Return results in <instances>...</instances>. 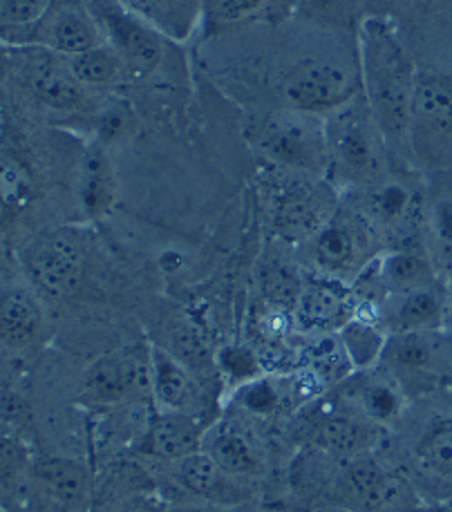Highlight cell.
Listing matches in <instances>:
<instances>
[{
  "instance_id": "6da1fadb",
  "label": "cell",
  "mask_w": 452,
  "mask_h": 512,
  "mask_svg": "<svg viewBox=\"0 0 452 512\" xmlns=\"http://www.w3.org/2000/svg\"><path fill=\"white\" fill-rule=\"evenodd\" d=\"M83 146L86 137L77 132L47 126L5 103L0 195L14 215L21 244L54 226L79 222L77 173Z\"/></svg>"
},
{
  "instance_id": "7a4b0ae2",
  "label": "cell",
  "mask_w": 452,
  "mask_h": 512,
  "mask_svg": "<svg viewBox=\"0 0 452 512\" xmlns=\"http://www.w3.org/2000/svg\"><path fill=\"white\" fill-rule=\"evenodd\" d=\"M269 70L265 106H287L327 117L359 99L361 50L359 34L329 30L289 16L262 25Z\"/></svg>"
},
{
  "instance_id": "3957f363",
  "label": "cell",
  "mask_w": 452,
  "mask_h": 512,
  "mask_svg": "<svg viewBox=\"0 0 452 512\" xmlns=\"http://www.w3.org/2000/svg\"><path fill=\"white\" fill-rule=\"evenodd\" d=\"M361 88L397 170H412L410 121L417 61L390 16H367L359 32Z\"/></svg>"
},
{
  "instance_id": "277c9868",
  "label": "cell",
  "mask_w": 452,
  "mask_h": 512,
  "mask_svg": "<svg viewBox=\"0 0 452 512\" xmlns=\"http://www.w3.org/2000/svg\"><path fill=\"white\" fill-rule=\"evenodd\" d=\"M0 77L7 106L81 137L103 101L77 81L68 56L39 45L0 43Z\"/></svg>"
},
{
  "instance_id": "5b68a950",
  "label": "cell",
  "mask_w": 452,
  "mask_h": 512,
  "mask_svg": "<svg viewBox=\"0 0 452 512\" xmlns=\"http://www.w3.org/2000/svg\"><path fill=\"white\" fill-rule=\"evenodd\" d=\"M381 452L406 474L423 506L452 497V387L412 398Z\"/></svg>"
},
{
  "instance_id": "8992f818",
  "label": "cell",
  "mask_w": 452,
  "mask_h": 512,
  "mask_svg": "<svg viewBox=\"0 0 452 512\" xmlns=\"http://www.w3.org/2000/svg\"><path fill=\"white\" fill-rule=\"evenodd\" d=\"M327 132V179L338 191L359 193L388 179L394 166L383 132L376 126L363 99L325 117Z\"/></svg>"
},
{
  "instance_id": "52a82bcc",
  "label": "cell",
  "mask_w": 452,
  "mask_h": 512,
  "mask_svg": "<svg viewBox=\"0 0 452 512\" xmlns=\"http://www.w3.org/2000/svg\"><path fill=\"white\" fill-rule=\"evenodd\" d=\"M70 396L86 419L128 403L153 401L150 340L133 338L79 360L70 378Z\"/></svg>"
},
{
  "instance_id": "ba28073f",
  "label": "cell",
  "mask_w": 452,
  "mask_h": 512,
  "mask_svg": "<svg viewBox=\"0 0 452 512\" xmlns=\"http://www.w3.org/2000/svg\"><path fill=\"white\" fill-rule=\"evenodd\" d=\"M383 251L379 231L350 195H341L334 215L307 242L296 246L298 262L305 273L350 287Z\"/></svg>"
},
{
  "instance_id": "9c48e42d",
  "label": "cell",
  "mask_w": 452,
  "mask_h": 512,
  "mask_svg": "<svg viewBox=\"0 0 452 512\" xmlns=\"http://www.w3.org/2000/svg\"><path fill=\"white\" fill-rule=\"evenodd\" d=\"M54 345V322L18 267L0 271V385L23 383Z\"/></svg>"
},
{
  "instance_id": "30bf717a",
  "label": "cell",
  "mask_w": 452,
  "mask_h": 512,
  "mask_svg": "<svg viewBox=\"0 0 452 512\" xmlns=\"http://www.w3.org/2000/svg\"><path fill=\"white\" fill-rule=\"evenodd\" d=\"M260 186L269 229L291 249L307 242L341 204V191L327 177L300 170L267 164Z\"/></svg>"
},
{
  "instance_id": "8fae6325",
  "label": "cell",
  "mask_w": 452,
  "mask_h": 512,
  "mask_svg": "<svg viewBox=\"0 0 452 512\" xmlns=\"http://www.w3.org/2000/svg\"><path fill=\"white\" fill-rule=\"evenodd\" d=\"M244 130L265 164L327 177L325 117L287 106L253 108Z\"/></svg>"
},
{
  "instance_id": "7c38bea8",
  "label": "cell",
  "mask_w": 452,
  "mask_h": 512,
  "mask_svg": "<svg viewBox=\"0 0 452 512\" xmlns=\"http://www.w3.org/2000/svg\"><path fill=\"white\" fill-rule=\"evenodd\" d=\"M318 506L352 512H410L423 506L417 490L385 454L336 461Z\"/></svg>"
},
{
  "instance_id": "4fadbf2b",
  "label": "cell",
  "mask_w": 452,
  "mask_h": 512,
  "mask_svg": "<svg viewBox=\"0 0 452 512\" xmlns=\"http://www.w3.org/2000/svg\"><path fill=\"white\" fill-rule=\"evenodd\" d=\"M350 195L379 231L385 251L423 249V204L426 186L412 177V170H394L385 182Z\"/></svg>"
},
{
  "instance_id": "5bb4252c",
  "label": "cell",
  "mask_w": 452,
  "mask_h": 512,
  "mask_svg": "<svg viewBox=\"0 0 452 512\" xmlns=\"http://www.w3.org/2000/svg\"><path fill=\"white\" fill-rule=\"evenodd\" d=\"M289 434L298 441V448L309 445L341 461L379 452L383 441L388 439V432L376 428L374 423L352 412L350 407L336 403L327 394L307 405L291 421Z\"/></svg>"
},
{
  "instance_id": "9a60e30c",
  "label": "cell",
  "mask_w": 452,
  "mask_h": 512,
  "mask_svg": "<svg viewBox=\"0 0 452 512\" xmlns=\"http://www.w3.org/2000/svg\"><path fill=\"white\" fill-rule=\"evenodd\" d=\"M406 394L419 398L452 378V334L448 331H412L388 336L379 360Z\"/></svg>"
},
{
  "instance_id": "2e32d148",
  "label": "cell",
  "mask_w": 452,
  "mask_h": 512,
  "mask_svg": "<svg viewBox=\"0 0 452 512\" xmlns=\"http://www.w3.org/2000/svg\"><path fill=\"white\" fill-rule=\"evenodd\" d=\"M97 468L88 457L39 452L30 481L27 512H90Z\"/></svg>"
},
{
  "instance_id": "e0dca14e",
  "label": "cell",
  "mask_w": 452,
  "mask_h": 512,
  "mask_svg": "<svg viewBox=\"0 0 452 512\" xmlns=\"http://www.w3.org/2000/svg\"><path fill=\"white\" fill-rule=\"evenodd\" d=\"M90 5L99 18L106 43L126 63L130 85L157 79L166 65L168 43L173 41L115 0H90Z\"/></svg>"
},
{
  "instance_id": "ac0fdd59",
  "label": "cell",
  "mask_w": 452,
  "mask_h": 512,
  "mask_svg": "<svg viewBox=\"0 0 452 512\" xmlns=\"http://www.w3.org/2000/svg\"><path fill=\"white\" fill-rule=\"evenodd\" d=\"M452 150V77L417 65L410 121L412 164L439 161Z\"/></svg>"
},
{
  "instance_id": "d6986e66",
  "label": "cell",
  "mask_w": 452,
  "mask_h": 512,
  "mask_svg": "<svg viewBox=\"0 0 452 512\" xmlns=\"http://www.w3.org/2000/svg\"><path fill=\"white\" fill-rule=\"evenodd\" d=\"M90 512H171V506L148 463L137 454H126L97 468Z\"/></svg>"
},
{
  "instance_id": "ffe728a7",
  "label": "cell",
  "mask_w": 452,
  "mask_h": 512,
  "mask_svg": "<svg viewBox=\"0 0 452 512\" xmlns=\"http://www.w3.org/2000/svg\"><path fill=\"white\" fill-rule=\"evenodd\" d=\"M327 396L388 434L401 423L410 405L406 390L379 365L365 372H352L334 385Z\"/></svg>"
},
{
  "instance_id": "44dd1931",
  "label": "cell",
  "mask_w": 452,
  "mask_h": 512,
  "mask_svg": "<svg viewBox=\"0 0 452 512\" xmlns=\"http://www.w3.org/2000/svg\"><path fill=\"white\" fill-rule=\"evenodd\" d=\"M150 392L155 410L186 412L213 423L222 410H213V392L162 345L150 343Z\"/></svg>"
},
{
  "instance_id": "7402d4cb",
  "label": "cell",
  "mask_w": 452,
  "mask_h": 512,
  "mask_svg": "<svg viewBox=\"0 0 452 512\" xmlns=\"http://www.w3.org/2000/svg\"><path fill=\"white\" fill-rule=\"evenodd\" d=\"M106 41L90 0H50L23 45H39L63 56H77Z\"/></svg>"
},
{
  "instance_id": "603a6c76",
  "label": "cell",
  "mask_w": 452,
  "mask_h": 512,
  "mask_svg": "<svg viewBox=\"0 0 452 512\" xmlns=\"http://www.w3.org/2000/svg\"><path fill=\"white\" fill-rule=\"evenodd\" d=\"M359 314L372 318L388 336L412 334V331H446V280L430 287L390 293Z\"/></svg>"
},
{
  "instance_id": "cb8c5ba5",
  "label": "cell",
  "mask_w": 452,
  "mask_h": 512,
  "mask_svg": "<svg viewBox=\"0 0 452 512\" xmlns=\"http://www.w3.org/2000/svg\"><path fill=\"white\" fill-rule=\"evenodd\" d=\"M359 314V302L350 284L305 273L294 302V322L305 336L338 334Z\"/></svg>"
},
{
  "instance_id": "d4e9b609",
  "label": "cell",
  "mask_w": 452,
  "mask_h": 512,
  "mask_svg": "<svg viewBox=\"0 0 452 512\" xmlns=\"http://www.w3.org/2000/svg\"><path fill=\"white\" fill-rule=\"evenodd\" d=\"M121 197V177L115 155L97 141L86 139L77 173V217L81 224L101 226L115 213Z\"/></svg>"
},
{
  "instance_id": "484cf974",
  "label": "cell",
  "mask_w": 452,
  "mask_h": 512,
  "mask_svg": "<svg viewBox=\"0 0 452 512\" xmlns=\"http://www.w3.org/2000/svg\"><path fill=\"white\" fill-rule=\"evenodd\" d=\"M211 423L186 412L155 410L148 432L133 454L153 463L171 466L202 450L204 432Z\"/></svg>"
},
{
  "instance_id": "4316f807",
  "label": "cell",
  "mask_w": 452,
  "mask_h": 512,
  "mask_svg": "<svg viewBox=\"0 0 452 512\" xmlns=\"http://www.w3.org/2000/svg\"><path fill=\"white\" fill-rule=\"evenodd\" d=\"M291 16V0H202L206 36H220L253 25H276Z\"/></svg>"
},
{
  "instance_id": "83f0119b",
  "label": "cell",
  "mask_w": 452,
  "mask_h": 512,
  "mask_svg": "<svg viewBox=\"0 0 452 512\" xmlns=\"http://www.w3.org/2000/svg\"><path fill=\"white\" fill-rule=\"evenodd\" d=\"M423 242L441 276L452 273V182L432 179L423 204Z\"/></svg>"
},
{
  "instance_id": "f1b7e54d",
  "label": "cell",
  "mask_w": 452,
  "mask_h": 512,
  "mask_svg": "<svg viewBox=\"0 0 452 512\" xmlns=\"http://www.w3.org/2000/svg\"><path fill=\"white\" fill-rule=\"evenodd\" d=\"M36 454L32 443L0 432V504L7 512H27Z\"/></svg>"
},
{
  "instance_id": "f546056e",
  "label": "cell",
  "mask_w": 452,
  "mask_h": 512,
  "mask_svg": "<svg viewBox=\"0 0 452 512\" xmlns=\"http://www.w3.org/2000/svg\"><path fill=\"white\" fill-rule=\"evenodd\" d=\"M137 14L173 43H182L200 30L202 0H115Z\"/></svg>"
},
{
  "instance_id": "4dcf8cb0",
  "label": "cell",
  "mask_w": 452,
  "mask_h": 512,
  "mask_svg": "<svg viewBox=\"0 0 452 512\" xmlns=\"http://www.w3.org/2000/svg\"><path fill=\"white\" fill-rule=\"evenodd\" d=\"M68 61L74 77L94 97H108L130 85L126 63L106 41L77 56H68Z\"/></svg>"
},
{
  "instance_id": "1f68e13d",
  "label": "cell",
  "mask_w": 452,
  "mask_h": 512,
  "mask_svg": "<svg viewBox=\"0 0 452 512\" xmlns=\"http://www.w3.org/2000/svg\"><path fill=\"white\" fill-rule=\"evenodd\" d=\"M139 135V117L135 108L124 97L108 94L99 103L97 112L88 126L86 139L97 141L99 146L108 148L112 155L128 144H133Z\"/></svg>"
},
{
  "instance_id": "d6a6232c",
  "label": "cell",
  "mask_w": 452,
  "mask_h": 512,
  "mask_svg": "<svg viewBox=\"0 0 452 512\" xmlns=\"http://www.w3.org/2000/svg\"><path fill=\"white\" fill-rule=\"evenodd\" d=\"M291 16L329 30L359 34L370 14L365 0H291Z\"/></svg>"
},
{
  "instance_id": "836d02e7",
  "label": "cell",
  "mask_w": 452,
  "mask_h": 512,
  "mask_svg": "<svg viewBox=\"0 0 452 512\" xmlns=\"http://www.w3.org/2000/svg\"><path fill=\"white\" fill-rule=\"evenodd\" d=\"M338 340L350 360L354 372H365L379 365L388 334L372 318L356 314L347 325L338 329Z\"/></svg>"
},
{
  "instance_id": "e575fe53",
  "label": "cell",
  "mask_w": 452,
  "mask_h": 512,
  "mask_svg": "<svg viewBox=\"0 0 452 512\" xmlns=\"http://www.w3.org/2000/svg\"><path fill=\"white\" fill-rule=\"evenodd\" d=\"M0 432L32 443L39 450V421L25 381L0 385Z\"/></svg>"
},
{
  "instance_id": "d590c367",
  "label": "cell",
  "mask_w": 452,
  "mask_h": 512,
  "mask_svg": "<svg viewBox=\"0 0 452 512\" xmlns=\"http://www.w3.org/2000/svg\"><path fill=\"white\" fill-rule=\"evenodd\" d=\"M50 0H0V43L23 45Z\"/></svg>"
},
{
  "instance_id": "8d00e7d4",
  "label": "cell",
  "mask_w": 452,
  "mask_h": 512,
  "mask_svg": "<svg viewBox=\"0 0 452 512\" xmlns=\"http://www.w3.org/2000/svg\"><path fill=\"white\" fill-rule=\"evenodd\" d=\"M215 365L224 385V396L233 392L235 387L253 381V378L265 374L256 352L244 345H226L215 354Z\"/></svg>"
},
{
  "instance_id": "74e56055",
  "label": "cell",
  "mask_w": 452,
  "mask_h": 512,
  "mask_svg": "<svg viewBox=\"0 0 452 512\" xmlns=\"http://www.w3.org/2000/svg\"><path fill=\"white\" fill-rule=\"evenodd\" d=\"M18 246H21V235H18L16 220L12 211H9V206L5 204L3 195H0V271L18 267Z\"/></svg>"
},
{
  "instance_id": "f35d334b",
  "label": "cell",
  "mask_w": 452,
  "mask_h": 512,
  "mask_svg": "<svg viewBox=\"0 0 452 512\" xmlns=\"http://www.w3.org/2000/svg\"><path fill=\"white\" fill-rule=\"evenodd\" d=\"M171 512H285L276 506H269L265 501H244L233 506H215L202 504V501H184V504H168Z\"/></svg>"
},
{
  "instance_id": "ab89813d",
  "label": "cell",
  "mask_w": 452,
  "mask_h": 512,
  "mask_svg": "<svg viewBox=\"0 0 452 512\" xmlns=\"http://www.w3.org/2000/svg\"><path fill=\"white\" fill-rule=\"evenodd\" d=\"M367 14L370 16H394L399 7V0H365Z\"/></svg>"
},
{
  "instance_id": "60d3db41",
  "label": "cell",
  "mask_w": 452,
  "mask_h": 512,
  "mask_svg": "<svg viewBox=\"0 0 452 512\" xmlns=\"http://www.w3.org/2000/svg\"><path fill=\"white\" fill-rule=\"evenodd\" d=\"M432 3H439V0H399V7L392 18H401L403 14H408L410 9H421V7L432 5Z\"/></svg>"
},
{
  "instance_id": "b9f144b4",
  "label": "cell",
  "mask_w": 452,
  "mask_h": 512,
  "mask_svg": "<svg viewBox=\"0 0 452 512\" xmlns=\"http://www.w3.org/2000/svg\"><path fill=\"white\" fill-rule=\"evenodd\" d=\"M446 331L452 334V273L446 280Z\"/></svg>"
},
{
  "instance_id": "7bdbcfd3",
  "label": "cell",
  "mask_w": 452,
  "mask_h": 512,
  "mask_svg": "<svg viewBox=\"0 0 452 512\" xmlns=\"http://www.w3.org/2000/svg\"><path fill=\"white\" fill-rule=\"evenodd\" d=\"M426 512H452V497L444 499V501H437V504H428Z\"/></svg>"
},
{
  "instance_id": "ee69618b",
  "label": "cell",
  "mask_w": 452,
  "mask_h": 512,
  "mask_svg": "<svg viewBox=\"0 0 452 512\" xmlns=\"http://www.w3.org/2000/svg\"><path fill=\"white\" fill-rule=\"evenodd\" d=\"M303 512H352V510H345V508H338V506H314V508H307Z\"/></svg>"
},
{
  "instance_id": "f6af8a7d",
  "label": "cell",
  "mask_w": 452,
  "mask_h": 512,
  "mask_svg": "<svg viewBox=\"0 0 452 512\" xmlns=\"http://www.w3.org/2000/svg\"><path fill=\"white\" fill-rule=\"evenodd\" d=\"M3 110H5V88H3V77H0V119H3Z\"/></svg>"
},
{
  "instance_id": "bcb514c9",
  "label": "cell",
  "mask_w": 452,
  "mask_h": 512,
  "mask_svg": "<svg viewBox=\"0 0 452 512\" xmlns=\"http://www.w3.org/2000/svg\"><path fill=\"white\" fill-rule=\"evenodd\" d=\"M421 510H423V506H421V508H417V510H410V512H421Z\"/></svg>"
},
{
  "instance_id": "7dc6e473",
  "label": "cell",
  "mask_w": 452,
  "mask_h": 512,
  "mask_svg": "<svg viewBox=\"0 0 452 512\" xmlns=\"http://www.w3.org/2000/svg\"><path fill=\"white\" fill-rule=\"evenodd\" d=\"M0 512H7V510H5V508H3V504H0Z\"/></svg>"
},
{
  "instance_id": "c3c4849f",
  "label": "cell",
  "mask_w": 452,
  "mask_h": 512,
  "mask_svg": "<svg viewBox=\"0 0 452 512\" xmlns=\"http://www.w3.org/2000/svg\"><path fill=\"white\" fill-rule=\"evenodd\" d=\"M421 512H426V506H423V510Z\"/></svg>"
}]
</instances>
